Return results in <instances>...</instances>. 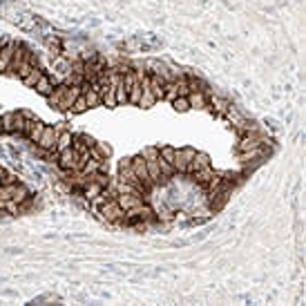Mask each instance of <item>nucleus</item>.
Listing matches in <instances>:
<instances>
[{"instance_id":"nucleus-1","label":"nucleus","mask_w":306,"mask_h":306,"mask_svg":"<svg viewBox=\"0 0 306 306\" xmlns=\"http://www.w3.org/2000/svg\"><path fill=\"white\" fill-rule=\"evenodd\" d=\"M98 217H101V221H105V224H112V226H118L126 221V210L118 206L116 197H110V199L105 201L103 206H98Z\"/></svg>"},{"instance_id":"nucleus-2","label":"nucleus","mask_w":306,"mask_h":306,"mask_svg":"<svg viewBox=\"0 0 306 306\" xmlns=\"http://www.w3.org/2000/svg\"><path fill=\"white\" fill-rule=\"evenodd\" d=\"M56 159H58L60 170H65V172H81V168H83L87 157H81L74 148H67L63 152L56 154Z\"/></svg>"},{"instance_id":"nucleus-3","label":"nucleus","mask_w":306,"mask_h":306,"mask_svg":"<svg viewBox=\"0 0 306 306\" xmlns=\"http://www.w3.org/2000/svg\"><path fill=\"white\" fill-rule=\"evenodd\" d=\"M118 181H123V183H132V186H137L139 190H141L143 195H148L150 190H145V186L141 183V181L137 179V174H134V170H132V159H121L118 161Z\"/></svg>"},{"instance_id":"nucleus-4","label":"nucleus","mask_w":306,"mask_h":306,"mask_svg":"<svg viewBox=\"0 0 306 306\" xmlns=\"http://www.w3.org/2000/svg\"><path fill=\"white\" fill-rule=\"evenodd\" d=\"M195 152L197 150H193V148H177V154H174V161H172L174 172L188 174V168H190V161H193Z\"/></svg>"},{"instance_id":"nucleus-5","label":"nucleus","mask_w":306,"mask_h":306,"mask_svg":"<svg viewBox=\"0 0 306 306\" xmlns=\"http://www.w3.org/2000/svg\"><path fill=\"white\" fill-rule=\"evenodd\" d=\"M81 94H83V87H79V85H65V90H63V94H60V101H58V105H56V110L72 112V105H74V101Z\"/></svg>"},{"instance_id":"nucleus-6","label":"nucleus","mask_w":306,"mask_h":306,"mask_svg":"<svg viewBox=\"0 0 306 306\" xmlns=\"http://www.w3.org/2000/svg\"><path fill=\"white\" fill-rule=\"evenodd\" d=\"M132 170H134V174H137V179L145 186V190H152L154 183H152V179H150V172H148V161H145L141 154L132 157Z\"/></svg>"},{"instance_id":"nucleus-7","label":"nucleus","mask_w":306,"mask_h":306,"mask_svg":"<svg viewBox=\"0 0 306 306\" xmlns=\"http://www.w3.org/2000/svg\"><path fill=\"white\" fill-rule=\"evenodd\" d=\"M23 123H25L23 112H7V114H3L5 134H20V130H23Z\"/></svg>"},{"instance_id":"nucleus-8","label":"nucleus","mask_w":306,"mask_h":306,"mask_svg":"<svg viewBox=\"0 0 306 306\" xmlns=\"http://www.w3.org/2000/svg\"><path fill=\"white\" fill-rule=\"evenodd\" d=\"M116 201H118V206L128 212V210L137 208V206H141L145 199L141 195H137V193H121V195H116Z\"/></svg>"},{"instance_id":"nucleus-9","label":"nucleus","mask_w":306,"mask_h":306,"mask_svg":"<svg viewBox=\"0 0 306 306\" xmlns=\"http://www.w3.org/2000/svg\"><path fill=\"white\" fill-rule=\"evenodd\" d=\"M112 154V145L105 143V141H96L94 145L90 148V157L96 159V161H107Z\"/></svg>"},{"instance_id":"nucleus-10","label":"nucleus","mask_w":306,"mask_h":306,"mask_svg":"<svg viewBox=\"0 0 306 306\" xmlns=\"http://www.w3.org/2000/svg\"><path fill=\"white\" fill-rule=\"evenodd\" d=\"M56 139H58L56 128L54 126H45L43 137L38 139V145H40V148H45V150H54L56 148ZM54 152H56V150H54Z\"/></svg>"},{"instance_id":"nucleus-11","label":"nucleus","mask_w":306,"mask_h":306,"mask_svg":"<svg viewBox=\"0 0 306 306\" xmlns=\"http://www.w3.org/2000/svg\"><path fill=\"white\" fill-rule=\"evenodd\" d=\"M14 51H16V45H14V43L5 45V47L0 49V74H3V72H9V67H12V58H14Z\"/></svg>"},{"instance_id":"nucleus-12","label":"nucleus","mask_w":306,"mask_h":306,"mask_svg":"<svg viewBox=\"0 0 306 306\" xmlns=\"http://www.w3.org/2000/svg\"><path fill=\"white\" fill-rule=\"evenodd\" d=\"M148 81H150V90H152V94L157 96V101H161V98H163L165 79H163L161 74H148Z\"/></svg>"},{"instance_id":"nucleus-13","label":"nucleus","mask_w":306,"mask_h":306,"mask_svg":"<svg viewBox=\"0 0 306 306\" xmlns=\"http://www.w3.org/2000/svg\"><path fill=\"white\" fill-rule=\"evenodd\" d=\"M208 165H210V157H208V154H206V152H195L193 161H190V168H188V174L197 172V170L208 168Z\"/></svg>"},{"instance_id":"nucleus-14","label":"nucleus","mask_w":306,"mask_h":306,"mask_svg":"<svg viewBox=\"0 0 306 306\" xmlns=\"http://www.w3.org/2000/svg\"><path fill=\"white\" fill-rule=\"evenodd\" d=\"M54 87H56V85H54V81H51L47 74H43V76H40V79H38V83H36V85H34V90L38 92L40 96H45V98H47V96L51 94V92H54Z\"/></svg>"},{"instance_id":"nucleus-15","label":"nucleus","mask_w":306,"mask_h":306,"mask_svg":"<svg viewBox=\"0 0 306 306\" xmlns=\"http://www.w3.org/2000/svg\"><path fill=\"white\" fill-rule=\"evenodd\" d=\"M188 103H190V110H204L208 107V98H206V92H190L188 94Z\"/></svg>"},{"instance_id":"nucleus-16","label":"nucleus","mask_w":306,"mask_h":306,"mask_svg":"<svg viewBox=\"0 0 306 306\" xmlns=\"http://www.w3.org/2000/svg\"><path fill=\"white\" fill-rule=\"evenodd\" d=\"M210 110L215 112V114H219V116H224V114L228 112V107H230V103L226 101V98H221V96H210Z\"/></svg>"},{"instance_id":"nucleus-17","label":"nucleus","mask_w":306,"mask_h":306,"mask_svg":"<svg viewBox=\"0 0 306 306\" xmlns=\"http://www.w3.org/2000/svg\"><path fill=\"white\" fill-rule=\"evenodd\" d=\"M72 137L74 134L70 132V130H63V132H58V139H56V154L58 152H63V150H67V148H72Z\"/></svg>"},{"instance_id":"nucleus-18","label":"nucleus","mask_w":306,"mask_h":306,"mask_svg":"<svg viewBox=\"0 0 306 306\" xmlns=\"http://www.w3.org/2000/svg\"><path fill=\"white\" fill-rule=\"evenodd\" d=\"M43 74H45V72L40 70L38 65H34V70L29 72L27 76H25V79H23V83H25V85H27V87H34V85H36V83H38V79H40V76H43Z\"/></svg>"},{"instance_id":"nucleus-19","label":"nucleus","mask_w":306,"mask_h":306,"mask_svg":"<svg viewBox=\"0 0 306 306\" xmlns=\"http://www.w3.org/2000/svg\"><path fill=\"white\" fill-rule=\"evenodd\" d=\"M195 174V181H197V183H208V181L212 179V174H215V170H212L210 168V165H208V168H204V170H197V172H193Z\"/></svg>"},{"instance_id":"nucleus-20","label":"nucleus","mask_w":306,"mask_h":306,"mask_svg":"<svg viewBox=\"0 0 306 306\" xmlns=\"http://www.w3.org/2000/svg\"><path fill=\"white\" fill-rule=\"evenodd\" d=\"M174 154H177V148H172V145H159V157H161L163 161L172 163L174 161Z\"/></svg>"},{"instance_id":"nucleus-21","label":"nucleus","mask_w":306,"mask_h":306,"mask_svg":"<svg viewBox=\"0 0 306 306\" xmlns=\"http://www.w3.org/2000/svg\"><path fill=\"white\" fill-rule=\"evenodd\" d=\"M43 130H45V123H40V121H36L34 123V128H32V132H29V141L32 143H38V139L43 137Z\"/></svg>"},{"instance_id":"nucleus-22","label":"nucleus","mask_w":306,"mask_h":306,"mask_svg":"<svg viewBox=\"0 0 306 306\" xmlns=\"http://www.w3.org/2000/svg\"><path fill=\"white\" fill-rule=\"evenodd\" d=\"M172 107H174V112H188V110H190L188 96H177V98L172 101Z\"/></svg>"},{"instance_id":"nucleus-23","label":"nucleus","mask_w":306,"mask_h":306,"mask_svg":"<svg viewBox=\"0 0 306 306\" xmlns=\"http://www.w3.org/2000/svg\"><path fill=\"white\" fill-rule=\"evenodd\" d=\"M87 110H90V105H87L85 96L81 94V96L74 101V105H72V112H74V114H83V112H87Z\"/></svg>"},{"instance_id":"nucleus-24","label":"nucleus","mask_w":306,"mask_h":306,"mask_svg":"<svg viewBox=\"0 0 306 306\" xmlns=\"http://www.w3.org/2000/svg\"><path fill=\"white\" fill-rule=\"evenodd\" d=\"M141 157L148 159V161H152V159H159V148H157V145H148V148L141 150Z\"/></svg>"},{"instance_id":"nucleus-25","label":"nucleus","mask_w":306,"mask_h":306,"mask_svg":"<svg viewBox=\"0 0 306 306\" xmlns=\"http://www.w3.org/2000/svg\"><path fill=\"white\" fill-rule=\"evenodd\" d=\"M7 174H9V172H7V170H5V168H3V165H0V181H3L5 177H7Z\"/></svg>"},{"instance_id":"nucleus-26","label":"nucleus","mask_w":306,"mask_h":306,"mask_svg":"<svg viewBox=\"0 0 306 306\" xmlns=\"http://www.w3.org/2000/svg\"><path fill=\"white\" fill-rule=\"evenodd\" d=\"M0 134H5V128H3V116H0Z\"/></svg>"}]
</instances>
